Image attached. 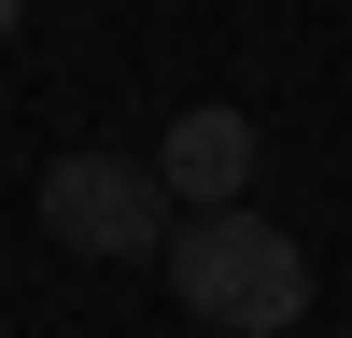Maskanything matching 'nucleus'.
<instances>
[{"label":"nucleus","instance_id":"obj_4","mask_svg":"<svg viewBox=\"0 0 352 338\" xmlns=\"http://www.w3.org/2000/svg\"><path fill=\"white\" fill-rule=\"evenodd\" d=\"M14 14H28V0H0V43H14Z\"/></svg>","mask_w":352,"mask_h":338},{"label":"nucleus","instance_id":"obj_3","mask_svg":"<svg viewBox=\"0 0 352 338\" xmlns=\"http://www.w3.org/2000/svg\"><path fill=\"white\" fill-rule=\"evenodd\" d=\"M155 183L184 197V212H226V197L254 183V113H226V99L169 113V141H155Z\"/></svg>","mask_w":352,"mask_h":338},{"label":"nucleus","instance_id":"obj_2","mask_svg":"<svg viewBox=\"0 0 352 338\" xmlns=\"http://www.w3.org/2000/svg\"><path fill=\"white\" fill-rule=\"evenodd\" d=\"M169 212H184V197L155 183V155H99V141H85V155L43 169V225H56L71 254H113V268H127V254H155Z\"/></svg>","mask_w":352,"mask_h":338},{"label":"nucleus","instance_id":"obj_1","mask_svg":"<svg viewBox=\"0 0 352 338\" xmlns=\"http://www.w3.org/2000/svg\"><path fill=\"white\" fill-rule=\"evenodd\" d=\"M155 254H169V296H184L212 338H282L310 310V254L282 240L268 212H240V197H226V212H169Z\"/></svg>","mask_w":352,"mask_h":338}]
</instances>
